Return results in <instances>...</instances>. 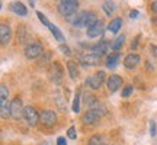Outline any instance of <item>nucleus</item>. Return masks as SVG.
<instances>
[{
  "instance_id": "obj_17",
  "label": "nucleus",
  "mask_w": 157,
  "mask_h": 145,
  "mask_svg": "<svg viewBox=\"0 0 157 145\" xmlns=\"http://www.w3.org/2000/svg\"><path fill=\"white\" fill-rule=\"evenodd\" d=\"M102 7H103V12L106 13L108 16H112L113 12H115V9H117L115 3H113V2H111V0H108V2H103Z\"/></svg>"
},
{
  "instance_id": "obj_4",
  "label": "nucleus",
  "mask_w": 157,
  "mask_h": 145,
  "mask_svg": "<svg viewBox=\"0 0 157 145\" xmlns=\"http://www.w3.org/2000/svg\"><path fill=\"white\" fill-rule=\"evenodd\" d=\"M39 122L42 123L44 126L52 128L57 123V113L52 110H42L39 115Z\"/></svg>"
},
{
  "instance_id": "obj_1",
  "label": "nucleus",
  "mask_w": 157,
  "mask_h": 145,
  "mask_svg": "<svg viewBox=\"0 0 157 145\" xmlns=\"http://www.w3.org/2000/svg\"><path fill=\"white\" fill-rule=\"evenodd\" d=\"M77 9H78V2H76V0H63L58 5V12L61 13L63 16L67 17L76 15Z\"/></svg>"
},
{
  "instance_id": "obj_35",
  "label": "nucleus",
  "mask_w": 157,
  "mask_h": 145,
  "mask_svg": "<svg viewBox=\"0 0 157 145\" xmlns=\"http://www.w3.org/2000/svg\"><path fill=\"white\" fill-rule=\"evenodd\" d=\"M137 44H138V36H137V38L134 39V42H132V45H131V48H132V50H135V46H137Z\"/></svg>"
},
{
  "instance_id": "obj_12",
  "label": "nucleus",
  "mask_w": 157,
  "mask_h": 145,
  "mask_svg": "<svg viewBox=\"0 0 157 145\" xmlns=\"http://www.w3.org/2000/svg\"><path fill=\"white\" fill-rule=\"evenodd\" d=\"M108 50H109V44H108L106 41H101V42H98V44H95L92 46V54H96V55L102 57L106 54Z\"/></svg>"
},
{
  "instance_id": "obj_19",
  "label": "nucleus",
  "mask_w": 157,
  "mask_h": 145,
  "mask_svg": "<svg viewBox=\"0 0 157 145\" xmlns=\"http://www.w3.org/2000/svg\"><path fill=\"white\" fill-rule=\"evenodd\" d=\"M51 31V34H52V36H54V38L57 39V41H60V42H63V41H64V35H63V32L61 31H60V29L57 28L56 25H54V23H51L50 25V28H48Z\"/></svg>"
},
{
  "instance_id": "obj_9",
  "label": "nucleus",
  "mask_w": 157,
  "mask_h": 145,
  "mask_svg": "<svg viewBox=\"0 0 157 145\" xmlns=\"http://www.w3.org/2000/svg\"><path fill=\"white\" fill-rule=\"evenodd\" d=\"M122 83H124V81H122V77H119L118 74H112V76H111V77L106 80L108 89L111 90V91H113V93L119 90V87L122 86Z\"/></svg>"
},
{
  "instance_id": "obj_2",
  "label": "nucleus",
  "mask_w": 157,
  "mask_h": 145,
  "mask_svg": "<svg viewBox=\"0 0 157 145\" xmlns=\"http://www.w3.org/2000/svg\"><path fill=\"white\" fill-rule=\"evenodd\" d=\"M105 78H106L105 71H98V72H95L93 76H89V77L86 78V86L90 87V89H93V90H98L102 87Z\"/></svg>"
},
{
  "instance_id": "obj_25",
  "label": "nucleus",
  "mask_w": 157,
  "mask_h": 145,
  "mask_svg": "<svg viewBox=\"0 0 157 145\" xmlns=\"http://www.w3.org/2000/svg\"><path fill=\"white\" fill-rule=\"evenodd\" d=\"M73 112L74 113H78L80 112V95L78 93H76V96H74V100H73Z\"/></svg>"
},
{
  "instance_id": "obj_27",
  "label": "nucleus",
  "mask_w": 157,
  "mask_h": 145,
  "mask_svg": "<svg viewBox=\"0 0 157 145\" xmlns=\"http://www.w3.org/2000/svg\"><path fill=\"white\" fill-rule=\"evenodd\" d=\"M132 91H134V87L129 84V86H125V89L122 90V97H129V96L132 95Z\"/></svg>"
},
{
  "instance_id": "obj_18",
  "label": "nucleus",
  "mask_w": 157,
  "mask_h": 145,
  "mask_svg": "<svg viewBox=\"0 0 157 145\" xmlns=\"http://www.w3.org/2000/svg\"><path fill=\"white\" fill-rule=\"evenodd\" d=\"M7 99H9V90L5 84H0V106L5 103H9Z\"/></svg>"
},
{
  "instance_id": "obj_7",
  "label": "nucleus",
  "mask_w": 157,
  "mask_h": 145,
  "mask_svg": "<svg viewBox=\"0 0 157 145\" xmlns=\"http://www.w3.org/2000/svg\"><path fill=\"white\" fill-rule=\"evenodd\" d=\"M12 39V29L7 23L0 22V44L6 46Z\"/></svg>"
},
{
  "instance_id": "obj_37",
  "label": "nucleus",
  "mask_w": 157,
  "mask_h": 145,
  "mask_svg": "<svg viewBox=\"0 0 157 145\" xmlns=\"http://www.w3.org/2000/svg\"><path fill=\"white\" fill-rule=\"evenodd\" d=\"M151 52L154 54V55H157V46L156 45H151Z\"/></svg>"
},
{
  "instance_id": "obj_32",
  "label": "nucleus",
  "mask_w": 157,
  "mask_h": 145,
  "mask_svg": "<svg viewBox=\"0 0 157 145\" xmlns=\"http://www.w3.org/2000/svg\"><path fill=\"white\" fill-rule=\"evenodd\" d=\"M58 50H61L63 54H67V55L71 54V51H70V48H68L67 45H60V48H58Z\"/></svg>"
},
{
  "instance_id": "obj_28",
  "label": "nucleus",
  "mask_w": 157,
  "mask_h": 145,
  "mask_svg": "<svg viewBox=\"0 0 157 145\" xmlns=\"http://www.w3.org/2000/svg\"><path fill=\"white\" fill-rule=\"evenodd\" d=\"M17 36H19V42L22 44L23 41H25V26L23 25H21L19 29H17Z\"/></svg>"
},
{
  "instance_id": "obj_10",
  "label": "nucleus",
  "mask_w": 157,
  "mask_h": 145,
  "mask_svg": "<svg viewBox=\"0 0 157 145\" xmlns=\"http://www.w3.org/2000/svg\"><path fill=\"white\" fill-rule=\"evenodd\" d=\"M140 60L141 58L138 54H128L125 57V60H124V67L127 70H132V68H135L140 64Z\"/></svg>"
},
{
  "instance_id": "obj_33",
  "label": "nucleus",
  "mask_w": 157,
  "mask_h": 145,
  "mask_svg": "<svg viewBox=\"0 0 157 145\" xmlns=\"http://www.w3.org/2000/svg\"><path fill=\"white\" fill-rule=\"evenodd\" d=\"M57 145H67V141L64 136H58V139H57Z\"/></svg>"
},
{
  "instance_id": "obj_34",
  "label": "nucleus",
  "mask_w": 157,
  "mask_h": 145,
  "mask_svg": "<svg viewBox=\"0 0 157 145\" xmlns=\"http://www.w3.org/2000/svg\"><path fill=\"white\" fill-rule=\"evenodd\" d=\"M129 16H131V19H135V17H138V12H137V10H131Z\"/></svg>"
},
{
  "instance_id": "obj_16",
  "label": "nucleus",
  "mask_w": 157,
  "mask_h": 145,
  "mask_svg": "<svg viewBox=\"0 0 157 145\" xmlns=\"http://www.w3.org/2000/svg\"><path fill=\"white\" fill-rule=\"evenodd\" d=\"M118 61H119V52H112L106 57V67L113 70V68L118 65Z\"/></svg>"
},
{
  "instance_id": "obj_39",
  "label": "nucleus",
  "mask_w": 157,
  "mask_h": 145,
  "mask_svg": "<svg viewBox=\"0 0 157 145\" xmlns=\"http://www.w3.org/2000/svg\"><path fill=\"white\" fill-rule=\"evenodd\" d=\"M106 145H111V144H106Z\"/></svg>"
},
{
  "instance_id": "obj_20",
  "label": "nucleus",
  "mask_w": 157,
  "mask_h": 145,
  "mask_svg": "<svg viewBox=\"0 0 157 145\" xmlns=\"http://www.w3.org/2000/svg\"><path fill=\"white\" fill-rule=\"evenodd\" d=\"M67 70H68V72H70V77L73 78V80H76L78 76V68H77V65H76V62L68 61L67 62Z\"/></svg>"
},
{
  "instance_id": "obj_22",
  "label": "nucleus",
  "mask_w": 157,
  "mask_h": 145,
  "mask_svg": "<svg viewBox=\"0 0 157 145\" xmlns=\"http://www.w3.org/2000/svg\"><path fill=\"white\" fill-rule=\"evenodd\" d=\"M0 116H2V119L10 117V103H5L0 106Z\"/></svg>"
},
{
  "instance_id": "obj_8",
  "label": "nucleus",
  "mask_w": 157,
  "mask_h": 145,
  "mask_svg": "<svg viewBox=\"0 0 157 145\" xmlns=\"http://www.w3.org/2000/svg\"><path fill=\"white\" fill-rule=\"evenodd\" d=\"M103 31H105V23H103V20H98L93 26L87 28V36H89V38H98V36H101V35L103 34Z\"/></svg>"
},
{
  "instance_id": "obj_5",
  "label": "nucleus",
  "mask_w": 157,
  "mask_h": 145,
  "mask_svg": "<svg viewBox=\"0 0 157 145\" xmlns=\"http://www.w3.org/2000/svg\"><path fill=\"white\" fill-rule=\"evenodd\" d=\"M23 105L22 100L19 97H15L13 100L10 102V116L15 119V121H19L21 117L23 116Z\"/></svg>"
},
{
  "instance_id": "obj_31",
  "label": "nucleus",
  "mask_w": 157,
  "mask_h": 145,
  "mask_svg": "<svg viewBox=\"0 0 157 145\" xmlns=\"http://www.w3.org/2000/svg\"><path fill=\"white\" fill-rule=\"evenodd\" d=\"M50 58H51V52H48V51H47V52H45V55L41 57V65H42V64H47Z\"/></svg>"
},
{
  "instance_id": "obj_14",
  "label": "nucleus",
  "mask_w": 157,
  "mask_h": 145,
  "mask_svg": "<svg viewBox=\"0 0 157 145\" xmlns=\"http://www.w3.org/2000/svg\"><path fill=\"white\" fill-rule=\"evenodd\" d=\"M10 10L15 12L16 15H19V16H26V13H28V10H26V7H25V5L23 3H21V2H13L10 5Z\"/></svg>"
},
{
  "instance_id": "obj_6",
  "label": "nucleus",
  "mask_w": 157,
  "mask_h": 145,
  "mask_svg": "<svg viewBox=\"0 0 157 145\" xmlns=\"http://www.w3.org/2000/svg\"><path fill=\"white\" fill-rule=\"evenodd\" d=\"M23 117L28 122L29 126H35L39 122L38 112L35 110V107H32V106H25V109H23Z\"/></svg>"
},
{
  "instance_id": "obj_26",
  "label": "nucleus",
  "mask_w": 157,
  "mask_h": 145,
  "mask_svg": "<svg viewBox=\"0 0 157 145\" xmlns=\"http://www.w3.org/2000/svg\"><path fill=\"white\" fill-rule=\"evenodd\" d=\"M36 15H38V17H39V20H41V22L44 23L45 26H47V28H50V25H51V22L50 20H48V17L45 16L44 13H41V12H38V13H36Z\"/></svg>"
},
{
  "instance_id": "obj_38",
  "label": "nucleus",
  "mask_w": 157,
  "mask_h": 145,
  "mask_svg": "<svg viewBox=\"0 0 157 145\" xmlns=\"http://www.w3.org/2000/svg\"><path fill=\"white\" fill-rule=\"evenodd\" d=\"M0 9H2V2H0Z\"/></svg>"
},
{
  "instance_id": "obj_23",
  "label": "nucleus",
  "mask_w": 157,
  "mask_h": 145,
  "mask_svg": "<svg viewBox=\"0 0 157 145\" xmlns=\"http://www.w3.org/2000/svg\"><path fill=\"white\" fill-rule=\"evenodd\" d=\"M99 102H98V99H96L93 95H86L84 96V105H86V107H89V109H92V107L95 106V105H98Z\"/></svg>"
},
{
  "instance_id": "obj_15",
  "label": "nucleus",
  "mask_w": 157,
  "mask_h": 145,
  "mask_svg": "<svg viewBox=\"0 0 157 145\" xmlns=\"http://www.w3.org/2000/svg\"><path fill=\"white\" fill-rule=\"evenodd\" d=\"M121 28H122V19H121V17H115V19L111 20V23L108 25V31L112 32V34H118Z\"/></svg>"
},
{
  "instance_id": "obj_13",
  "label": "nucleus",
  "mask_w": 157,
  "mask_h": 145,
  "mask_svg": "<svg viewBox=\"0 0 157 145\" xmlns=\"http://www.w3.org/2000/svg\"><path fill=\"white\" fill-rule=\"evenodd\" d=\"M99 119H101V116H99L93 109H89V110L83 115V122L86 123V125H95Z\"/></svg>"
},
{
  "instance_id": "obj_36",
  "label": "nucleus",
  "mask_w": 157,
  "mask_h": 145,
  "mask_svg": "<svg viewBox=\"0 0 157 145\" xmlns=\"http://www.w3.org/2000/svg\"><path fill=\"white\" fill-rule=\"evenodd\" d=\"M151 9H153V12H154V13H157V2H153Z\"/></svg>"
},
{
  "instance_id": "obj_11",
  "label": "nucleus",
  "mask_w": 157,
  "mask_h": 145,
  "mask_svg": "<svg viewBox=\"0 0 157 145\" xmlns=\"http://www.w3.org/2000/svg\"><path fill=\"white\" fill-rule=\"evenodd\" d=\"M80 60H82V64L83 65H98L99 62H101V57L96 55V54H84V55L80 57Z\"/></svg>"
},
{
  "instance_id": "obj_21",
  "label": "nucleus",
  "mask_w": 157,
  "mask_h": 145,
  "mask_svg": "<svg viewBox=\"0 0 157 145\" xmlns=\"http://www.w3.org/2000/svg\"><path fill=\"white\" fill-rule=\"evenodd\" d=\"M124 42H125V35H119V36L113 41V44H112L113 52H119V50H121V46L124 45Z\"/></svg>"
},
{
  "instance_id": "obj_3",
  "label": "nucleus",
  "mask_w": 157,
  "mask_h": 145,
  "mask_svg": "<svg viewBox=\"0 0 157 145\" xmlns=\"http://www.w3.org/2000/svg\"><path fill=\"white\" fill-rule=\"evenodd\" d=\"M42 51H44L42 44L32 42V44H29L28 46L25 48V57H26L28 60H35V58H38V57L42 54Z\"/></svg>"
},
{
  "instance_id": "obj_30",
  "label": "nucleus",
  "mask_w": 157,
  "mask_h": 145,
  "mask_svg": "<svg viewBox=\"0 0 157 145\" xmlns=\"http://www.w3.org/2000/svg\"><path fill=\"white\" fill-rule=\"evenodd\" d=\"M156 134H157L156 122H154V121H151V122H150V135H151V136H154Z\"/></svg>"
},
{
  "instance_id": "obj_29",
  "label": "nucleus",
  "mask_w": 157,
  "mask_h": 145,
  "mask_svg": "<svg viewBox=\"0 0 157 145\" xmlns=\"http://www.w3.org/2000/svg\"><path fill=\"white\" fill-rule=\"evenodd\" d=\"M67 136L70 139H76V138H77V135H76V128H74V126H70V128H68Z\"/></svg>"
},
{
  "instance_id": "obj_24",
  "label": "nucleus",
  "mask_w": 157,
  "mask_h": 145,
  "mask_svg": "<svg viewBox=\"0 0 157 145\" xmlns=\"http://www.w3.org/2000/svg\"><path fill=\"white\" fill-rule=\"evenodd\" d=\"M87 145H106V142H105V138L102 135H93L89 139Z\"/></svg>"
}]
</instances>
